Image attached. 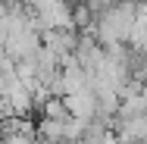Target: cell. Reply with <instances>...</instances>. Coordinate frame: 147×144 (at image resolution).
<instances>
[{
  "label": "cell",
  "instance_id": "obj_3",
  "mask_svg": "<svg viewBox=\"0 0 147 144\" xmlns=\"http://www.w3.org/2000/svg\"><path fill=\"white\" fill-rule=\"evenodd\" d=\"M66 103H63V97H47L44 103H41V119H66Z\"/></svg>",
  "mask_w": 147,
  "mask_h": 144
},
{
  "label": "cell",
  "instance_id": "obj_5",
  "mask_svg": "<svg viewBox=\"0 0 147 144\" xmlns=\"http://www.w3.org/2000/svg\"><path fill=\"white\" fill-rule=\"evenodd\" d=\"M75 3H88V6H91V3H94V0H75Z\"/></svg>",
  "mask_w": 147,
  "mask_h": 144
},
{
  "label": "cell",
  "instance_id": "obj_1",
  "mask_svg": "<svg viewBox=\"0 0 147 144\" xmlns=\"http://www.w3.org/2000/svg\"><path fill=\"white\" fill-rule=\"evenodd\" d=\"M63 103H66V113L75 116V119L91 122V119L97 116V97H94V91H91V88L75 91V94H66V97H63Z\"/></svg>",
  "mask_w": 147,
  "mask_h": 144
},
{
  "label": "cell",
  "instance_id": "obj_4",
  "mask_svg": "<svg viewBox=\"0 0 147 144\" xmlns=\"http://www.w3.org/2000/svg\"><path fill=\"white\" fill-rule=\"evenodd\" d=\"M0 144H34V135H28V132H13V135H0Z\"/></svg>",
  "mask_w": 147,
  "mask_h": 144
},
{
  "label": "cell",
  "instance_id": "obj_2",
  "mask_svg": "<svg viewBox=\"0 0 147 144\" xmlns=\"http://www.w3.org/2000/svg\"><path fill=\"white\" fill-rule=\"evenodd\" d=\"M41 47H47L50 53H57L59 59L75 53L78 47V31H41Z\"/></svg>",
  "mask_w": 147,
  "mask_h": 144
}]
</instances>
